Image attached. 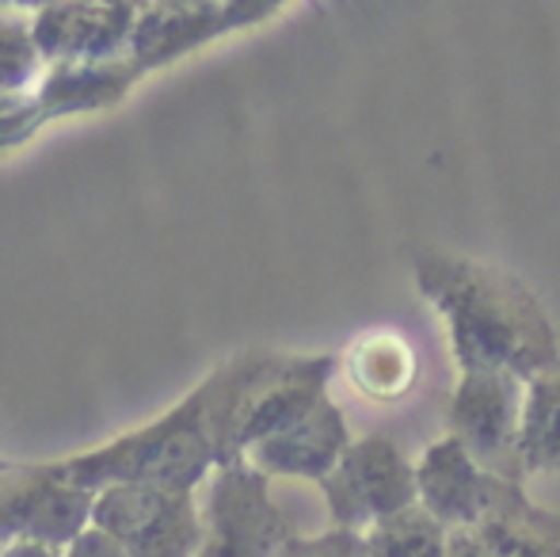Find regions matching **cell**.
Listing matches in <instances>:
<instances>
[{
  "label": "cell",
  "mask_w": 560,
  "mask_h": 557,
  "mask_svg": "<svg viewBox=\"0 0 560 557\" xmlns=\"http://www.w3.org/2000/svg\"><path fill=\"white\" fill-rule=\"evenodd\" d=\"M0 469H4V466H0Z\"/></svg>",
  "instance_id": "cell-20"
},
{
  "label": "cell",
  "mask_w": 560,
  "mask_h": 557,
  "mask_svg": "<svg viewBox=\"0 0 560 557\" xmlns=\"http://www.w3.org/2000/svg\"><path fill=\"white\" fill-rule=\"evenodd\" d=\"M92 523L112 535L126 557H195L202 543V520L191 492L153 485H112L92 504Z\"/></svg>",
  "instance_id": "cell-5"
},
{
  "label": "cell",
  "mask_w": 560,
  "mask_h": 557,
  "mask_svg": "<svg viewBox=\"0 0 560 557\" xmlns=\"http://www.w3.org/2000/svg\"><path fill=\"white\" fill-rule=\"evenodd\" d=\"M518 409H523V382L495 371H457L446 409V436L485 474L523 485Z\"/></svg>",
  "instance_id": "cell-3"
},
{
  "label": "cell",
  "mask_w": 560,
  "mask_h": 557,
  "mask_svg": "<svg viewBox=\"0 0 560 557\" xmlns=\"http://www.w3.org/2000/svg\"><path fill=\"white\" fill-rule=\"evenodd\" d=\"M92 515L89 497L73 485L38 477L27 489H15L0 504V535H20V543H73Z\"/></svg>",
  "instance_id": "cell-10"
},
{
  "label": "cell",
  "mask_w": 560,
  "mask_h": 557,
  "mask_svg": "<svg viewBox=\"0 0 560 557\" xmlns=\"http://www.w3.org/2000/svg\"><path fill=\"white\" fill-rule=\"evenodd\" d=\"M320 492L332 512V523L343 531H366L370 523L416 504V469L400 451L397 439L362 436L351 439L339 462L320 477Z\"/></svg>",
  "instance_id": "cell-2"
},
{
  "label": "cell",
  "mask_w": 560,
  "mask_h": 557,
  "mask_svg": "<svg viewBox=\"0 0 560 557\" xmlns=\"http://www.w3.org/2000/svg\"><path fill=\"white\" fill-rule=\"evenodd\" d=\"M130 8H89V4H69V8H46L35 23H31V38H35L38 54L66 61H92L107 58L118 46H126L130 35Z\"/></svg>",
  "instance_id": "cell-9"
},
{
  "label": "cell",
  "mask_w": 560,
  "mask_h": 557,
  "mask_svg": "<svg viewBox=\"0 0 560 557\" xmlns=\"http://www.w3.org/2000/svg\"><path fill=\"white\" fill-rule=\"evenodd\" d=\"M38 46L31 38V23L4 20L0 15V96H12L15 89L38 73Z\"/></svg>",
  "instance_id": "cell-15"
},
{
  "label": "cell",
  "mask_w": 560,
  "mask_h": 557,
  "mask_svg": "<svg viewBox=\"0 0 560 557\" xmlns=\"http://www.w3.org/2000/svg\"><path fill=\"white\" fill-rule=\"evenodd\" d=\"M267 12H275V4H172V8H153L138 20L133 27V54H138V69L168 61L184 50H195L207 38L222 35L229 27L241 23H256Z\"/></svg>",
  "instance_id": "cell-8"
},
{
  "label": "cell",
  "mask_w": 560,
  "mask_h": 557,
  "mask_svg": "<svg viewBox=\"0 0 560 557\" xmlns=\"http://www.w3.org/2000/svg\"><path fill=\"white\" fill-rule=\"evenodd\" d=\"M412 276L450 333L457 371H495L515 382L560 367V340L538 294L511 271L454 253H416Z\"/></svg>",
  "instance_id": "cell-1"
},
{
  "label": "cell",
  "mask_w": 560,
  "mask_h": 557,
  "mask_svg": "<svg viewBox=\"0 0 560 557\" xmlns=\"http://www.w3.org/2000/svg\"><path fill=\"white\" fill-rule=\"evenodd\" d=\"M351 443V431L332 397H320L305 417H298L290 428L267 436L256 443L241 462H248L264 477H305L320 481L339 462V454Z\"/></svg>",
  "instance_id": "cell-7"
},
{
  "label": "cell",
  "mask_w": 560,
  "mask_h": 557,
  "mask_svg": "<svg viewBox=\"0 0 560 557\" xmlns=\"http://www.w3.org/2000/svg\"><path fill=\"white\" fill-rule=\"evenodd\" d=\"M412 469H416V504L446 531H469L477 523H485L492 515V508L500 504V492L511 485L485 474L450 436L435 439L412 462Z\"/></svg>",
  "instance_id": "cell-6"
},
{
  "label": "cell",
  "mask_w": 560,
  "mask_h": 557,
  "mask_svg": "<svg viewBox=\"0 0 560 557\" xmlns=\"http://www.w3.org/2000/svg\"><path fill=\"white\" fill-rule=\"evenodd\" d=\"M477 527L495 557H560V512L534 504L515 481L500 492V504Z\"/></svg>",
  "instance_id": "cell-11"
},
{
  "label": "cell",
  "mask_w": 560,
  "mask_h": 557,
  "mask_svg": "<svg viewBox=\"0 0 560 557\" xmlns=\"http://www.w3.org/2000/svg\"><path fill=\"white\" fill-rule=\"evenodd\" d=\"M0 557H54V550L43 543H12Z\"/></svg>",
  "instance_id": "cell-19"
},
{
  "label": "cell",
  "mask_w": 560,
  "mask_h": 557,
  "mask_svg": "<svg viewBox=\"0 0 560 557\" xmlns=\"http://www.w3.org/2000/svg\"><path fill=\"white\" fill-rule=\"evenodd\" d=\"M202 543L195 557H275L287 543L290 531L287 515L271 500V485L248 462L218 466L210 481L207 512L199 515Z\"/></svg>",
  "instance_id": "cell-4"
},
{
  "label": "cell",
  "mask_w": 560,
  "mask_h": 557,
  "mask_svg": "<svg viewBox=\"0 0 560 557\" xmlns=\"http://www.w3.org/2000/svg\"><path fill=\"white\" fill-rule=\"evenodd\" d=\"M446 557H495L480 527L469 531H446Z\"/></svg>",
  "instance_id": "cell-18"
},
{
  "label": "cell",
  "mask_w": 560,
  "mask_h": 557,
  "mask_svg": "<svg viewBox=\"0 0 560 557\" xmlns=\"http://www.w3.org/2000/svg\"><path fill=\"white\" fill-rule=\"evenodd\" d=\"M351 386L374 402H397L416 386V351L393 328H377L351 344L347 351Z\"/></svg>",
  "instance_id": "cell-12"
},
{
  "label": "cell",
  "mask_w": 560,
  "mask_h": 557,
  "mask_svg": "<svg viewBox=\"0 0 560 557\" xmlns=\"http://www.w3.org/2000/svg\"><path fill=\"white\" fill-rule=\"evenodd\" d=\"M66 557H126L122 546L115 543L112 535H104V531H81V535L69 543V554Z\"/></svg>",
  "instance_id": "cell-17"
},
{
  "label": "cell",
  "mask_w": 560,
  "mask_h": 557,
  "mask_svg": "<svg viewBox=\"0 0 560 557\" xmlns=\"http://www.w3.org/2000/svg\"><path fill=\"white\" fill-rule=\"evenodd\" d=\"M359 550L362 557H446V527L412 504L359 531Z\"/></svg>",
  "instance_id": "cell-14"
},
{
  "label": "cell",
  "mask_w": 560,
  "mask_h": 557,
  "mask_svg": "<svg viewBox=\"0 0 560 557\" xmlns=\"http://www.w3.org/2000/svg\"><path fill=\"white\" fill-rule=\"evenodd\" d=\"M275 557H362L359 531L332 527L325 535H290Z\"/></svg>",
  "instance_id": "cell-16"
},
{
  "label": "cell",
  "mask_w": 560,
  "mask_h": 557,
  "mask_svg": "<svg viewBox=\"0 0 560 557\" xmlns=\"http://www.w3.org/2000/svg\"><path fill=\"white\" fill-rule=\"evenodd\" d=\"M518 466L526 474H560V367L523 382Z\"/></svg>",
  "instance_id": "cell-13"
}]
</instances>
